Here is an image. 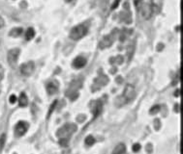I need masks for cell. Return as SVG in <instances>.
Here are the masks:
<instances>
[{
	"label": "cell",
	"mask_w": 183,
	"mask_h": 154,
	"mask_svg": "<svg viewBox=\"0 0 183 154\" xmlns=\"http://www.w3.org/2000/svg\"><path fill=\"white\" fill-rule=\"evenodd\" d=\"M140 149H141V145L140 144H135L133 145V151L134 152H138V151H140Z\"/></svg>",
	"instance_id": "44dd1931"
},
{
	"label": "cell",
	"mask_w": 183,
	"mask_h": 154,
	"mask_svg": "<svg viewBox=\"0 0 183 154\" xmlns=\"http://www.w3.org/2000/svg\"><path fill=\"white\" fill-rule=\"evenodd\" d=\"M86 65V58H83L82 56L77 57L73 62V66L76 69H82Z\"/></svg>",
	"instance_id": "30bf717a"
},
{
	"label": "cell",
	"mask_w": 183,
	"mask_h": 154,
	"mask_svg": "<svg viewBox=\"0 0 183 154\" xmlns=\"http://www.w3.org/2000/svg\"><path fill=\"white\" fill-rule=\"evenodd\" d=\"M5 140H6V136L3 135L0 137V152H1V150L3 149V147H4V145H5Z\"/></svg>",
	"instance_id": "d6986e66"
},
{
	"label": "cell",
	"mask_w": 183,
	"mask_h": 154,
	"mask_svg": "<svg viewBox=\"0 0 183 154\" xmlns=\"http://www.w3.org/2000/svg\"><path fill=\"white\" fill-rule=\"evenodd\" d=\"M126 152V146L124 144H118L113 151V154H124Z\"/></svg>",
	"instance_id": "4fadbf2b"
},
{
	"label": "cell",
	"mask_w": 183,
	"mask_h": 154,
	"mask_svg": "<svg viewBox=\"0 0 183 154\" xmlns=\"http://www.w3.org/2000/svg\"><path fill=\"white\" fill-rule=\"evenodd\" d=\"M19 53H21V50L18 48H14V49H11L8 52V63L10 64V66H15L17 61H18V58Z\"/></svg>",
	"instance_id": "52a82bcc"
},
{
	"label": "cell",
	"mask_w": 183,
	"mask_h": 154,
	"mask_svg": "<svg viewBox=\"0 0 183 154\" xmlns=\"http://www.w3.org/2000/svg\"><path fill=\"white\" fill-rule=\"evenodd\" d=\"M9 101H10V103H11V104L16 103V101H17V96H16L15 95L10 96V97H9Z\"/></svg>",
	"instance_id": "ffe728a7"
},
{
	"label": "cell",
	"mask_w": 183,
	"mask_h": 154,
	"mask_svg": "<svg viewBox=\"0 0 183 154\" xmlns=\"http://www.w3.org/2000/svg\"><path fill=\"white\" fill-rule=\"evenodd\" d=\"M29 124L26 122H19L15 127V134L17 137H22L28 130Z\"/></svg>",
	"instance_id": "5b68a950"
},
{
	"label": "cell",
	"mask_w": 183,
	"mask_h": 154,
	"mask_svg": "<svg viewBox=\"0 0 183 154\" xmlns=\"http://www.w3.org/2000/svg\"><path fill=\"white\" fill-rule=\"evenodd\" d=\"M56 103H57V100H54V104H52V106H50V112H49V114H48V118L50 117V113L54 111V106L56 105Z\"/></svg>",
	"instance_id": "7402d4cb"
},
{
	"label": "cell",
	"mask_w": 183,
	"mask_h": 154,
	"mask_svg": "<svg viewBox=\"0 0 183 154\" xmlns=\"http://www.w3.org/2000/svg\"><path fill=\"white\" fill-rule=\"evenodd\" d=\"M160 108H161V107L159 105L153 106L152 108H151V110H150V114H152V115H155V114H157V113L160 111Z\"/></svg>",
	"instance_id": "ac0fdd59"
},
{
	"label": "cell",
	"mask_w": 183,
	"mask_h": 154,
	"mask_svg": "<svg viewBox=\"0 0 183 154\" xmlns=\"http://www.w3.org/2000/svg\"><path fill=\"white\" fill-rule=\"evenodd\" d=\"M4 24H5V22H4V19L0 17V29H1L3 26H4Z\"/></svg>",
	"instance_id": "d4e9b609"
},
{
	"label": "cell",
	"mask_w": 183,
	"mask_h": 154,
	"mask_svg": "<svg viewBox=\"0 0 183 154\" xmlns=\"http://www.w3.org/2000/svg\"><path fill=\"white\" fill-rule=\"evenodd\" d=\"M66 2H71V1H73V0H65Z\"/></svg>",
	"instance_id": "484cf974"
},
{
	"label": "cell",
	"mask_w": 183,
	"mask_h": 154,
	"mask_svg": "<svg viewBox=\"0 0 183 154\" xmlns=\"http://www.w3.org/2000/svg\"><path fill=\"white\" fill-rule=\"evenodd\" d=\"M92 113H93V118L95 119L98 116L100 115V113L102 111V108H103V104L101 102V100H98V101L94 102L92 104Z\"/></svg>",
	"instance_id": "9c48e42d"
},
{
	"label": "cell",
	"mask_w": 183,
	"mask_h": 154,
	"mask_svg": "<svg viewBox=\"0 0 183 154\" xmlns=\"http://www.w3.org/2000/svg\"><path fill=\"white\" fill-rule=\"evenodd\" d=\"M23 32V29L22 27H17V28H14L12 29L9 33V35L11 37H14V38H17V37H19Z\"/></svg>",
	"instance_id": "9a60e30c"
},
{
	"label": "cell",
	"mask_w": 183,
	"mask_h": 154,
	"mask_svg": "<svg viewBox=\"0 0 183 154\" xmlns=\"http://www.w3.org/2000/svg\"><path fill=\"white\" fill-rule=\"evenodd\" d=\"M119 1H120V0H115V3L112 6V9L113 10V9H115L116 7H117V6H118V4H119Z\"/></svg>",
	"instance_id": "cb8c5ba5"
},
{
	"label": "cell",
	"mask_w": 183,
	"mask_h": 154,
	"mask_svg": "<svg viewBox=\"0 0 183 154\" xmlns=\"http://www.w3.org/2000/svg\"><path fill=\"white\" fill-rule=\"evenodd\" d=\"M88 29L86 25L83 24H80L75 26L74 28H72L71 32H70V38L74 41H78V39H82L84 36L87 34Z\"/></svg>",
	"instance_id": "3957f363"
},
{
	"label": "cell",
	"mask_w": 183,
	"mask_h": 154,
	"mask_svg": "<svg viewBox=\"0 0 183 154\" xmlns=\"http://www.w3.org/2000/svg\"><path fill=\"white\" fill-rule=\"evenodd\" d=\"M141 15L145 19H149L153 15V9L151 7V5L149 4H143L141 7Z\"/></svg>",
	"instance_id": "8992f818"
},
{
	"label": "cell",
	"mask_w": 183,
	"mask_h": 154,
	"mask_svg": "<svg viewBox=\"0 0 183 154\" xmlns=\"http://www.w3.org/2000/svg\"><path fill=\"white\" fill-rule=\"evenodd\" d=\"M18 102H19V106H21V107H26V106H27L28 98H27V96H26V95L24 92L21 93V96H19Z\"/></svg>",
	"instance_id": "5bb4252c"
},
{
	"label": "cell",
	"mask_w": 183,
	"mask_h": 154,
	"mask_svg": "<svg viewBox=\"0 0 183 154\" xmlns=\"http://www.w3.org/2000/svg\"><path fill=\"white\" fill-rule=\"evenodd\" d=\"M78 126L75 123H66L61 128L58 129L56 135L59 139L61 145H67L70 138L73 136V134L77 131Z\"/></svg>",
	"instance_id": "6da1fadb"
},
{
	"label": "cell",
	"mask_w": 183,
	"mask_h": 154,
	"mask_svg": "<svg viewBox=\"0 0 183 154\" xmlns=\"http://www.w3.org/2000/svg\"><path fill=\"white\" fill-rule=\"evenodd\" d=\"M58 91V87L55 83L54 82H50L47 84V92L49 95H54V93H56Z\"/></svg>",
	"instance_id": "7c38bea8"
},
{
	"label": "cell",
	"mask_w": 183,
	"mask_h": 154,
	"mask_svg": "<svg viewBox=\"0 0 183 154\" xmlns=\"http://www.w3.org/2000/svg\"><path fill=\"white\" fill-rule=\"evenodd\" d=\"M114 38L113 37V35H109L107 37H105L103 38V39L99 43V46L101 48H106V47H109V46H110L113 43V39Z\"/></svg>",
	"instance_id": "ba28073f"
},
{
	"label": "cell",
	"mask_w": 183,
	"mask_h": 154,
	"mask_svg": "<svg viewBox=\"0 0 183 154\" xmlns=\"http://www.w3.org/2000/svg\"><path fill=\"white\" fill-rule=\"evenodd\" d=\"M19 69H21V73L23 76H29L33 73V71L35 69V64L32 61L24 63L21 66Z\"/></svg>",
	"instance_id": "277c9868"
},
{
	"label": "cell",
	"mask_w": 183,
	"mask_h": 154,
	"mask_svg": "<svg viewBox=\"0 0 183 154\" xmlns=\"http://www.w3.org/2000/svg\"><path fill=\"white\" fill-rule=\"evenodd\" d=\"M163 6V0H151V7L153 9V13L161 12Z\"/></svg>",
	"instance_id": "8fae6325"
},
{
	"label": "cell",
	"mask_w": 183,
	"mask_h": 154,
	"mask_svg": "<svg viewBox=\"0 0 183 154\" xmlns=\"http://www.w3.org/2000/svg\"><path fill=\"white\" fill-rule=\"evenodd\" d=\"M136 89L133 85H126L125 86V89L123 91V93L122 96H119L115 98V106L116 107H121V106H124L125 104L131 102L132 100L136 97Z\"/></svg>",
	"instance_id": "7a4b0ae2"
},
{
	"label": "cell",
	"mask_w": 183,
	"mask_h": 154,
	"mask_svg": "<svg viewBox=\"0 0 183 154\" xmlns=\"http://www.w3.org/2000/svg\"><path fill=\"white\" fill-rule=\"evenodd\" d=\"M95 144V139L93 136H87L86 138V145H88V146H91Z\"/></svg>",
	"instance_id": "e0dca14e"
},
{
	"label": "cell",
	"mask_w": 183,
	"mask_h": 154,
	"mask_svg": "<svg viewBox=\"0 0 183 154\" xmlns=\"http://www.w3.org/2000/svg\"><path fill=\"white\" fill-rule=\"evenodd\" d=\"M34 36H35V30L32 27L28 28L27 31L25 32V39L26 41H30V39H32L34 38Z\"/></svg>",
	"instance_id": "2e32d148"
},
{
	"label": "cell",
	"mask_w": 183,
	"mask_h": 154,
	"mask_svg": "<svg viewBox=\"0 0 183 154\" xmlns=\"http://www.w3.org/2000/svg\"><path fill=\"white\" fill-rule=\"evenodd\" d=\"M3 77H4V69H3V68H2V66H0V82L2 81Z\"/></svg>",
	"instance_id": "603a6c76"
}]
</instances>
